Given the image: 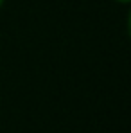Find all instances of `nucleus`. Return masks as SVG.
Returning <instances> with one entry per match:
<instances>
[{"mask_svg": "<svg viewBox=\"0 0 131 133\" xmlns=\"http://www.w3.org/2000/svg\"><path fill=\"white\" fill-rule=\"evenodd\" d=\"M113 2H119V4H129V0H113Z\"/></svg>", "mask_w": 131, "mask_h": 133, "instance_id": "1", "label": "nucleus"}, {"mask_svg": "<svg viewBox=\"0 0 131 133\" xmlns=\"http://www.w3.org/2000/svg\"><path fill=\"white\" fill-rule=\"evenodd\" d=\"M4 2H5V0H0V7H2V5H4Z\"/></svg>", "mask_w": 131, "mask_h": 133, "instance_id": "2", "label": "nucleus"}]
</instances>
